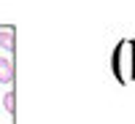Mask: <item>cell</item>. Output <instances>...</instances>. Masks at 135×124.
I'll list each match as a JSON object with an SVG mask.
<instances>
[{
	"instance_id": "obj_1",
	"label": "cell",
	"mask_w": 135,
	"mask_h": 124,
	"mask_svg": "<svg viewBox=\"0 0 135 124\" xmlns=\"http://www.w3.org/2000/svg\"><path fill=\"white\" fill-rule=\"evenodd\" d=\"M14 59L0 57V84H14Z\"/></svg>"
},
{
	"instance_id": "obj_2",
	"label": "cell",
	"mask_w": 135,
	"mask_h": 124,
	"mask_svg": "<svg viewBox=\"0 0 135 124\" xmlns=\"http://www.w3.org/2000/svg\"><path fill=\"white\" fill-rule=\"evenodd\" d=\"M0 49L14 51V30H0Z\"/></svg>"
},
{
	"instance_id": "obj_3",
	"label": "cell",
	"mask_w": 135,
	"mask_h": 124,
	"mask_svg": "<svg viewBox=\"0 0 135 124\" xmlns=\"http://www.w3.org/2000/svg\"><path fill=\"white\" fill-rule=\"evenodd\" d=\"M3 108H6V113H14V111H16V92H14V89H8V92H6Z\"/></svg>"
}]
</instances>
